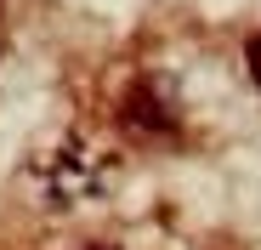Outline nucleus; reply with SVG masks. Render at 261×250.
Here are the masks:
<instances>
[{
    "label": "nucleus",
    "mask_w": 261,
    "mask_h": 250,
    "mask_svg": "<svg viewBox=\"0 0 261 250\" xmlns=\"http://www.w3.org/2000/svg\"><path fill=\"white\" fill-rule=\"evenodd\" d=\"M244 63H250V80H255V86H261V29L244 40Z\"/></svg>",
    "instance_id": "2"
},
{
    "label": "nucleus",
    "mask_w": 261,
    "mask_h": 250,
    "mask_svg": "<svg viewBox=\"0 0 261 250\" xmlns=\"http://www.w3.org/2000/svg\"><path fill=\"white\" fill-rule=\"evenodd\" d=\"M97 250H108V244H97Z\"/></svg>",
    "instance_id": "3"
},
{
    "label": "nucleus",
    "mask_w": 261,
    "mask_h": 250,
    "mask_svg": "<svg viewBox=\"0 0 261 250\" xmlns=\"http://www.w3.org/2000/svg\"><path fill=\"white\" fill-rule=\"evenodd\" d=\"M125 125H130V131H170L176 119H170V108H159L148 97V86H137V91L125 97Z\"/></svg>",
    "instance_id": "1"
}]
</instances>
